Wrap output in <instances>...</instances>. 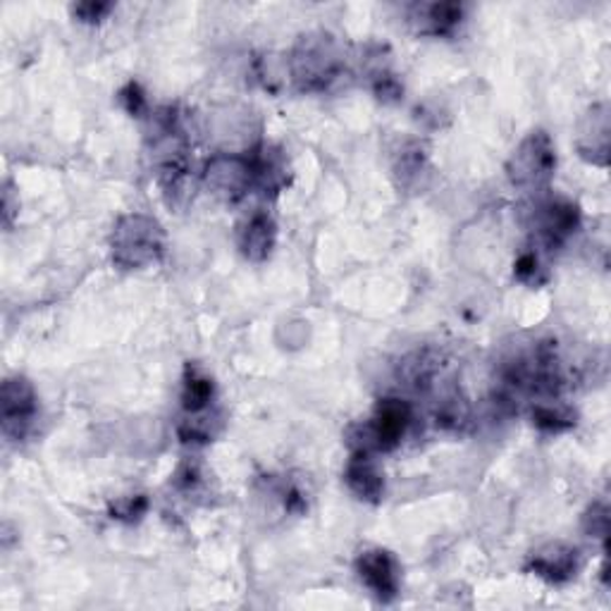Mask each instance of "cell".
I'll return each mask as SVG.
<instances>
[{
  "mask_svg": "<svg viewBox=\"0 0 611 611\" xmlns=\"http://www.w3.org/2000/svg\"><path fill=\"white\" fill-rule=\"evenodd\" d=\"M291 82L301 94H323L344 72V53L337 38L327 32L299 36L287 60Z\"/></svg>",
  "mask_w": 611,
  "mask_h": 611,
  "instance_id": "6da1fadb",
  "label": "cell"
},
{
  "mask_svg": "<svg viewBox=\"0 0 611 611\" xmlns=\"http://www.w3.org/2000/svg\"><path fill=\"white\" fill-rule=\"evenodd\" d=\"M163 225L144 213H127L110 232V256L120 271H144L165 256Z\"/></svg>",
  "mask_w": 611,
  "mask_h": 611,
  "instance_id": "7a4b0ae2",
  "label": "cell"
},
{
  "mask_svg": "<svg viewBox=\"0 0 611 611\" xmlns=\"http://www.w3.org/2000/svg\"><path fill=\"white\" fill-rule=\"evenodd\" d=\"M414 420L411 404L399 397H385L375 404L373 416L366 423H356L347 432V442L351 452L366 454H385L397 450L406 430Z\"/></svg>",
  "mask_w": 611,
  "mask_h": 611,
  "instance_id": "3957f363",
  "label": "cell"
},
{
  "mask_svg": "<svg viewBox=\"0 0 611 611\" xmlns=\"http://www.w3.org/2000/svg\"><path fill=\"white\" fill-rule=\"evenodd\" d=\"M556 148L544 130H532L520 139L506 160V177L524 194H544L554 182Z\"/></svg>",
  "mask_w": 611,
  "mask_h": 611,
  "instance_id": "277c9868",
  "label": "cell"
},
{
  "mask_svg": "<svg viewBox=\"0 0 611 611\" xmlns=\"http://www.w3.org/2000/svg\"><path fill=\"white\" fill-rule=\"evenodd\" d=\"M38 416L36 390L27 378H8L0 387V426L8 442H22L34 428Z\"/></svg>",
  "mask_w": 611,
  "mask_h": 611,
  "instance_id": "5b68a950",
  "label": "cell"
},
{
  "mask_svg": "<svg viewBox=\"0 0 611 611\" xmlns=\"http://www.w3.org/2000/svg\"><path fill=\"white\" fill-rule=\"evenodd\" d=\"M203 182L213 196L225 203H237L253 189V170L249 156L237 153H215L203 168Z\"/></svg>",
  "mask_w": 611,
  "mask_h": 611,
  "instance_id": "8992f818",
  "label": "cell"
},
{
  "mask_svg": "<svg viewBox=\"0 0 611 611\" xmlns=\"http://www.w3.org/2000/svg\"><path fill=\"white\" fill-rule=\"evenodd\" d=\"M356 573L361 583L371 590L380 602H394L402 590V566L390 550L371 547L356 556Z\"/></svg>",
  "mask_w": 611,
  "mask_h": 611,
  "instance_id": "52a82bcc",
  "label": "cell"
},
{
  "mask_svg": "<svg viewBox=\"0 0 611 611\" xmlns=\"http://www.w3.org/2000/svg\"><path fill=\"white\" fill-rule=\"evenodd\" d=\"M580 227V208L566 199L540 201L532 213V229L544 249H556Z\"/></svg>",
  "mask_w": 611,
  "mask_h": 611,
  "instance_id": "ba28073f",
  "label": "cell"
},
{
  "mask_svg": "<svg viewBox=\"0 0 611 611\" xmlns=\"http://www.w3.org/2000/svg\"><path fill=\"white\" fill-rule=\"evenodd\" d=\"M580 568V552L573 544H566L562 540L544 542L538 550L530 552L526 571L532 573L547 583H568L576 578Z\"/></svg>",
  "mask_w": 611,
  "mask_h": 611,
  "instance_id": "9c48e42d",
  "label": "cell"
},
{
  "mask_svg": "<svg viewBox=\"0 0 611 611\" xmlns=\"http://www.w3.org/2000/svg\"><path fill=\"white\" fill-rule=\"evenodd\" d=\"M609 142H611V110L607 104H595L578 122L576 148L583 160L597 165V168H607Z\"/></svg>",
  "mask_w": 611,
  "mask_h": 611,
  "instance_id": "30bf717a",
  "label": "cell"
},
{
  "mask_svg": "<svg viewBox=\"0 0 611 611\" xmlns=\"http://www.w3.org/2000/svg\"><path fill=\"white\" fill-rule=\"evenodd\" d=\"M237 244L241 256L251 263H263L271 259V253L277 244V225L271 213L256 211L239 225Z\"/></svg>",
  "mask_w": 611,
  "mask_h": 611,
  "instance_id": "8fae6325",
  "label": "cell"
},
{
  "mask_svg": "<svg viewBox=\"0 0 611 611\" xmlns=\"http://www.w3.org/2000/svg\"><path fill=\"white\" fill-rule=\"evenodd\" d=\"M249 160L253 170V189H259L263 196L275 199L289 184V163L277 146L263 144L251 153Z\"/></svg>",
  "mask_w": 611,
  "mask_h": 611,
  "instance_id": "7c38bea8",
  "label": "cell"
},
{
  "mask_svg": "<svg viewBox=\"0 0 611 611\" xmlns=\"http://www.w3.org/2000/svg\"><path fill=\"white\" fill-rule=\"evenodd\" d=\"M344 482L361 502L368 504H378L385 494V478H382L373 454L351 452L347 468H344Z\"/></svg>",
  "mask_w": 611,
  "mask_h": 611,
  "instance_id": "4fadbf2b",
  "label": "cell"
},
{
  "mask_svg": "<svg viewBox=\"0 0 611 611\" xmlns=\"http://www.w3.org/2000/svg\"><path fill=\"white\" fill-rule=\"evenodd\" d=\"M464 20V5L462 3H430L418 5L414 24L420 34L430 36H450Z\"/></svg>",
  "mask_w": 611,
  "mask_h": 611,
  "instance_id": "5bb4252c",
  "label": "cell"
},
{
  "mask_svg": "<svg viewBox=\"0 0 611 611\" xmlns=\"http://www.w3.org/2000/svg\"><path fill=\"white\" fill-rule=\"evenodd\" d=\"M215 402V382L211 375L201 371L199 366H187L182 380V411L184 416L203 414L213 409Z\"/></svg>",
  "mask_w": 611,
  "mask_h": 611,
  "instance_id": "9a60e30c",
  "label": "cell"
},
{
  "mask_svg": "<svg viewBox=\"0 0 611 611\" xmlns=\"http://www.w3.org/2000/svg\"><path fill=\"white\" fill-rule=\"evenodd\" d=\"M428 172V146L423 142H406L397 158H394V177H397L399 189H414L418 187L420 177Z\"/></svg>",
  "mask_w": 611,
  "mask_h": 611,
  "instance_id": "2e32d148",
  "label": "cell"
},
{
  "mask_svg": "<svg viewBox=\"0 0 611 611\" xmlns=\"http://www.w3.org/2000/svg\"><path fill=\"white\" fill-rule=\"evenodd\" d=\"M532 426L542 432H564L576 426V414L568 406L556 404L554 399H542L532 406L530 411Z\"/></svg>",
  "mask_w": 611,
  "mask_h": 611,
  "instance_id": "e0dca14e",
  "label": "cell"
},
{
  "mask_svg": "<svg viewBox=\"0 0 611 611\" xmlns=\"http://www.w3.org/2000/svg\"><path fill=\"white\" fill-rule=\"evenodd\" d=\"M438 371H440L438 356L426 349V351L411 354L409 359H404L399 375L406 380V385H411L416 390H423V387L432 385V380H435Z\"/></svg>",
  "mask_w": 611,
  "mask_h": 611,
  "instance_id": "ac0fdd59",
  "label": "cell"
},
{
  "mask_svg": "<svg viewBox=\"0 0 611 611\" xmlns=\"http://www.w3.org/2000/svg\"><path fill=\"white\" fill-rule=\"evenodd\" d=\"M435 420L438 426L444 430H462L468 423V404L464 397H458V394H447L440 404H438V411H435Z\"/></svg>",
  "mask_w": 611,
  "mask_h": 611,
  "instance_id": "d6986e66",
  "label": "cell"
},
{
  "mask_svg": "<svg viewBox=\"0 0 611 611\" xmlns=\"http://www.w3.org/2000/svg\"><path fill=\"white\" fill-rule=\"evenodd\" d=\"M368 76H371V88L375 98L382 100V104H399L404 98V84L399 82V76L392 70H387L385 65L371 70Z\"/></svg>",
  "mask_w": 611,
  "mask_h": 611,
  "instance_id": "ffe728a7",
  "label": "cell"
},
{
  "mask_svg": "<svg viewBox=\"0 0 611 611\" xmlns=\"http://www.w3.org/2000/svg\"><path fill=\"white\" fill-rule=\"evenodd\" d=\"M514 275L518 283H524L528 287H540L547 275H544V267L540 263V253L535 249H526L514 263Z\"/></svg>",
  "mask_w": 611,
  "mask_h": 611,
  "instance_id": "44dd1931",
  "label": "cell"
},
{
  "mask_svg": "<svg viewBox=\"0 0 611 611\" xmlns=\"http://www.w3.org/2000/svg\"><path fill=\"white\" fill-rule=\"evenodd\" d=\"M583 530L588 538L602 540L607 547L609 540V508L604 502H595L583 516Z\"/></svg>",
  "mask_w": 611,
  "mask_h": 611,
  "instance_id": "7402d4cb",
  "label": "cell"
},
{
  "mask_svg": "<svg viewBox=\"0 0 611 611\" xmlns=\"http://www.w3.org/2000/svg\"><path fill=\"white\" fill-rule=\"evenodd\" d=\"M148 512V500L146 494H132L122 496L115 504H110V516L124 520V524H134V520L142 518Z\"/></svg>",
  "mask_w": 611,
  "mask_h": 611,
  "instance_id": "603a6c76",
  "label": "cell"
},
{
  "mask_svg": "<svg viewBox=\"0 0 611 611\" xmlns=\"http://www.w3.org/2000/svg\"><path fill=\"white\" fill-rule=\"evenodd\" d=\"M118 98H120V104L124 106V110L132 115V118H142V115L148 110L146 94H144V88L139 82L127 84Z\"/></svg>",
  "mask_w": 611,
  "mask_h": 611,
  "instance_id": "cb8c5ba5",
  "label": "cell"
},
{
  "mask_svg": "<svg viewBox=\"0 0 611 611\" xmlns=\"http://www.w3.org/2000/svg\"><path fill=\"white\" fill-rule=\"evenodd\" d=\"M110 10H112L110 3H94V0H88V3L72 5V15L80 22H100Z\"/></svg>",
  "mask_w": 611,
  "mask_h": 611,
  "instance_id": "d4e9b609",
  "label": "cell"
},
{
  "mask_svg": "<svg viewBox=\"0 0 611 611\" xmlns=\"http://www.w3.org/2000/svg\"><path fill=\"white\" fill-rule=\"evenodd\" d=\"M15 199V189H12L10 182H5V191H3V211H5V225H12V218H15V213L20 211V203L12 201Z\"/></svg>",
  "mask_w": 611,
  "mask_h": 611,
  "instance_id": "484cf974",
  "label": "cell"
}]
</instances>
